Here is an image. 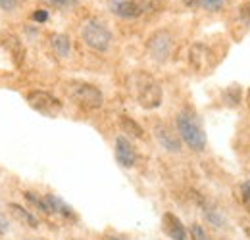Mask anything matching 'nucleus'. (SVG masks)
I'll use <instances>...</instances> for the list:
<instances>
[{
    "instance_id": "obj_1",
    "label": "nucleus",
    "mask_w": 250,
    "mask_h": 240,
    "mask_svg": "<svg viewBox=\"0 0 250 240\" xmlns=\"http://www.w3.org/2000/svg\"><path fill=\"white\" fill-rule=\"evenodd\" d=\"M175 127L181 137V140L187 144L192 152H204L206 150V133L200 125V120L192 110H181L175 118Z\"/></svg>"
},
{
    "instance_id": "obj_2",
    "label": "nucleus",
    "mask_w": 250,
    "mask_h": 240,
    "mask_svg": "<svg viewBox=\"0 0 250 240\" xmlns=\"http://www.w3.org/2000/svg\"><path fill=\"white\" fill-rule=\"evenodd\" d=\"M133 87H135V96H137V102L141 108H145V110L160 108L164 92H162L160 83L154 81L150 75H145V73L133 75Z\"/></svg>"
},
{
    "instance_id": "obj_3",
    "label": "nucleus",
    "mask_w": 250,
    "mask_h": 240,
    "mask_svg": "<svg viewBox=\"0 0 250 240\" xmlns=\"http://www.w3.org/2000/svg\"><path fill=\"white\" fill-rule=\"evenodd\" d=\"M67 96L81 108L85 110H96L104 104V94L93 83H85V81H69L65 85Z\"/></svg>"
},
{
    "instance_id": "obj_4",
    "label": "nucleus",
    "mask_w": 250,
    "mask_h": 240,
    "mask_svg": "<svg viewBox=\"0 0 250 240\" xmlns=\"http://www.w3.org/2000/svg\"><path fill=\"white\" fill-rule=\"evenodd\" d=\"M81 39L94 52H106L112 44V31L102 20L89 18L81 27Z\"/></svg>"
},
{
    "instance_id": "obj_5",
    "label": "nucleus",
    "mask_w": 250,
    "mask_h": 240,
    "mask_svg": "<svg viewBox=\"0 0 250 240\" xmlns=\"http://www.w3.org/2000/svg\"><path fill=\"white\" fill-rule=\"evenodd\" d=\"M27 104L37 114H41L44 118H56L62 112V102L54 94H50L46 90H31V92H27Z\"/></svg>"
},
{
    "instance_id": "obj_6",
    "label": "nucleus",
    "mask_w": 250,
    "mask_h": 240,
    "mask_svg": "<svg viewBox=\"0 0 250 240\" xmlns=\"http://www.w3.org/2000/svg\"><path fill=\"white\" fill-rule=\"evenodd\" d=\"M146 50L152 60L160 61V63L166 61L171 56V50H173V35L167 29L154 31L146 40Z\"/></svg>"
},
{
    "instance_id": "obj_7",
    "label": "nucleus",
    "mask_w": 250,
    "mask_h": 240,
    "mask_svg": "<svg viewBox=\"0 0 250 240\" xmlns=\"http://www.w3.org/2000/svg\"><path fill=\"white\" fill-rule=\"evenodd\" d=\"M154 137H156L158 144L166 152H171V154L181 152V137H179V133L169 129L166 123H156L154 125Z\"/></svg>"
},
{
    "instance_id": "obj_8",
    "label": "nucleus",
    "mask_w": 250,
    "mask_h": 240,
    "mask_svg": "<svg viewBox=\"0 0 250 240\" xmlns=\"http://www.w3.org/2000/svg\"><path fill=\"white\" fill-rule=\"evenodd\" d=\"M108 10L122 20H135L145 12L141 0H108Z\"/></svg>"
},
{
    "instance_id": "obj_9",
    "label": "nucleus",
    "mask_w": 250,
    "mask_h": 240,
    "mask_svg": "<svg viewBox=\"0 0 250 240\" xmlns=\"http://www.w3.org/2000/svg\"><path fill=\"white\" fill-rule=\"evenodd\" d=\"M196 204H198L200 213H202V217L206 219L208 225H212L214 229H225V227H227V217H225L218 206L212 204L208 198L196 196Z\"/></svg>"
},
{
    "instance_id": "obj_10",
    "label": "nucleus",
    "mask_w": 250,
    "mask_h": 240,
    "mask_svg": "<svg viewBox=\"0 0 250 240\" xmlns=\"http://www.w3.org/2000/svg\"><path fill=\"white\" fill-rule=\"evenodd\" d=\"M188 63L196 71H208L212 65V50L204 42H194L188 50Z\"/></svg>"
},
{
    "instance_id": "obj_11",
    "label": "nucleus",
    "mask_w": 250,
    "mask_h": 240,
    "mask_svg": "<svg viewBox=\"0 0 250 240\" xmlns=\"http://www.w3.org/2000/svg\"><path fill=\"white\" fill-rule=\"evenodd\" d=\"M162 229H164V233L171 240L188 239V231L185 229L183 221H181L175 213H171V211H166V213L162 215Z\"/></svg>"
},
{
    "instance_id": "obj_12",
    "label": "nucleus",
    "mask_w": 250,
    "mask_h": 240,
    "mask_svg": "<svg viewBox=\"0 0 250 240\" xmlns=\"http://www.w3.org/2000/svg\"><path fill=\"white\" fill-rule=\"evenodd\" d=\"M116 160H118V163L122 167H125V169H129V167H133L137 163L135 146L131 144V140L127 137H124V135L116 137Z\"/></svg>"
},
{
    "instance_id": "obj_13",
    "label": "nucleus",
    "mask_w": 250,
    "mask_h": 240,
    "mask_svg": "<svg viewBox=\"0 0 250 240\" xmlns=\"http://www.w3.org/2000/svg\"><path fill=\"white\" fill-rule=\"evenodd\" d=\"M0 42L2 46L8 50V54L12 56V60L16 65H21L23 60H25V46L21 42V39L14 33H2L0 35Z\"/></svg>"
},
{
    "instance_id": "obj_14",
    "label": "nucleus",
    "mask_w": 250,
    "mask_h": 240,
    "mask_svg": "<svg viewBox=\"0 0 250 240\" xmlns=\"http://www.w3.org/2000/svg\"><path fill=\"white\" fill-rule=\"evenodd\" d=\"M233 35L235 39H243L250 29V2H243L237 6V12L233 16Z\"/></svg>"
},
{
    "instance_id": "obj_15",
    "label": "nucleus",
    "mask_w": 250,
    "mask_h": 240,
    "mask_svg": "<svg viewBox=\"0 0 250 240\" xmlns=\"http://www.w3.org/2000/svg\"><path fill=\"white\" fill-rule=\"evenodd\" d=\"M44 202H46V208L50 213H56V215H62L65 219H77L75 217V211L71 210L62 198H58L56 194H44Z\"/></svg>"
},
{
    "instance_id": "obj_16",
    "label": "nucleus",
    "mask_w": 250,
    "mask_h": 240,
    "mask_svg": "<svg viewBox=\"0 0 250 240\" xmlns=\"http://www.w3.org/2000/svg\"><path fill=\"white\" fill-rule=\"evenodd\" d=\"M50 46H52V50L56 52V56H60V58H67L69 52H71V40H69V37L63 35V33H54V35H50Z\"/></svg>"
},
{
    "instance_id": "obj_17",
    "label": "nucleus",
    "mask_w": 250,
    "mask_h": 240,
    "mask_svg": "<svg viewBox=\"0 0 250 240\" xmlns=\"http://www.w3.org/2000/svg\"><path fill=\"white\" fill-rule=\"evenodd\" d=\"M8 210H10V213H12L21 225H27L29 229H37V227H39V219L33 215L31 211L21 208L20 204H8Z\"/></svg>"
},
{
    "instance_id": "obj_18",
    "label": "nucleus",
    "mask_w": 250,
    "mask_h": 240,
    "mask_svg": "<svg viewBox=\"0 0 250 240\" xmlns=\"http://www.w3.org/2000/svg\"><path fill=\"white\" fill-rule=\"evenodd\" d=\"M241 98H243V92H241V87L237 85H231L221 92V102L227 108H237L241 104Z\"/></svg>"
},
{
    "instance_id": "obj_19",
    "label": "nucleus",
    "mask_w": 250,
    "mask_h": 240,
    "mask_svg": "<svg viewBox=\"0 0 250 240\" xmlns=\"http://www.w3.org/2000/svg\"><path fill=\"white\" fill-rule=\"evenodd\" d=\"M120 123H122V129H124L125 133H129L131 137H135V139H143V137H145L143 127L133 120V118H129V116H122V118H120Z\"/></svg>"
},
{
    "instance_id": "obj_20",
    "label": "nucleus",
    "mask_w": 250,
    "mask_h": 240,
    "mask_svg": "<svg viewBox=\"0 0 250 240\" xmlns=\"http://www.w3.org/2000/svg\"><path fill=\"white\" fill-rule=\"evenodd\" d=\"M23 196H25V198H27V200L31 202L33 206H37V208H39V210L42 211V213H50V211H48V208H46V202H44V196L41 198V196H37L35 192H29V190H25V192H23Z\"/></svg>"
},
{
    "instance_id": "obj_21",
    "label": "nucleus",
    "mask_w": 250,
    "mask_h": 240,
    "mask_svg": "<svg viewBox=\"0 0 250 240\" xmlns=\"http://www.w3.org/2000/svg\"><path fill=\"white\" fill-rule=\"evenodd\" d=\"M239 198H241V204L250 211V179L241 182V186H239Z\"/></svg>"
},
{
    "instance_id": "obj_22",
    "label": "nucleus",
    "mask_w": 250,
    "mask_h": 240,
    "mask_svg": "<svg viewBox=\"0 0 250 240\" xmlns=\"http://www.w3.org/2000/svg\"><path fill=\"white\" fill-rule=\"evenodd\" d=\"M188 235H190V240H212L208 237V233L204 231V227L198 223H192L188 227Z\"/></svg>"
},
{
    "instance_id": "obj_23",
    "label": "nucleus",
    "mask_w": 250,
    "mask_h": 240,
    "mask_svg": "<svg viewBox=\"0 0 250 240\" xmlns=\"http://www.w3.org/2000/svg\"><path fill=\"white\" fill-rule=\"evenodd\" d=\"M42 2L50 8H56V10H67V8H73L77 4V0H42Z\"/></svg>"
},
{
    "instance_id": "obj_24",
    "label": "nucleus",
    "mask_w": 250,
    "mask_h": 240,
    "mask_svg": "<svg viewBox=\"0 0 250 240\" xmlns=\"http://www.w3.org/2000/svg\"><path fill=\"white\" fill-rule=\"evenodd\" d=\"M225 0H200V6L208 12H219L223 8Z\"/></svg>"
},
{
    "instance_id": "obj_25",
    "label": "nucleus",
    "mask_w": 250,
    "mask_h": 240,
    "mask_svg": "<svg viewBox=\"0 0 250 240\" xmlns=\"http://www.w3.org/2000/svg\"><path fill=\"white\" fill-rule=\"evenodd\" d=\"M31 18L37 23H44V21L48 20V12H46V10H37V12H33Z\"/></svg>"
},
{
    "instance_id": "obj_26",
    "label": "nucleus",
    "mask_w": 250,
    "mask_h": 240,
    "mask_svg": "<svg viewBox=\"0 0 250 240\" xmlns=\"http://www.w3.org/2000/svg\"><path fill=\"white\" fill-rule=\"evenodd\" d=\"M16 6H18V0H0V8L4 12H12Z\"/></svg>"
},
{
    "instance_id": "obj_27",
    "label": "nucleus",
    "mask_w": 250,
    "mask_h": 240,
    "mask_svg": "<svg viewBox=\"0 0 250 240\" xmlns=\"http://www.w3.org/2000/svg\"><path fill=\"white\" fill-rule=\"evenodd\" d=\"M141 4H143L145 10H150V8H156L160 4V0H141Z\"/></svg>"
},
{
    "instance_id": "obj_28",
    "label": "nucleus",
    "mask_w": 250,
    "mask_h": 240,
    "mask_svg": "<svg viewBox=\"0 0 250 240\" xmlns=\"http://www.w3.org/2000/svg\"><path fill=\"white\" fill-rule=\"evenodd\" d=\"M8 231V221L4 217H0V235H4Z\"/></svg>"
},
{
    "instance_id": "obj_29",
    "label": "nucleus",
    "mask_w": 250,
    "mask_h": 240,
    "mask_svg": "<svg viewBox=\"0 0 250 240\" xmlns=\"http://www.w3.org/2000/svg\"><path fill=\"white\" fill-rule=\"evenodd\" d=\"M183 4H185L187 8H196V6L200 4V0H183Z\"/></svg>"
},
{
    "instance_id": "obj_30",
    "label": "nucleus",
    "mask_w": 250,
    "mask_h": 240,
    "mask_svg": "<svg viewBox=\"0 0 250 240\" xmlns=\"http://www.w3.org/2000/svg\"><path fill=\"white\" fill-rule=\"evenodd\" d=\"M104 240H125L124 237H118V235H106Z\"/></svg>"
},
{
    "instance_id": "obj_31",
    "label": "nucleus",
    "mask_w": 250,
    "mask_h": 240,
    "mask_svg": "<svg viewBox=\"0 0 250 240\" xmlns=\"http://www.w3.org/2000/svg\"><path fill=\"white\" fill-rule=\"evenodd\" d=\"M247 106H249V110H250V89H249V92H247Z\"/></svg>"
},
{
    "instance_id": "obj_32",
    "label": "nucleus",
    "mask_w": 250,
    "mask_h": 240,
    "mask_svg": "<svg viewBox=\"0 0 250 240\" xmlns=\"http://www.w3.org/2000/svg\"><path fill=\"white\" fill-rule=\"evenodd\" d=\"M245 233H247V239L250 240V225L249 227H245Z\"/></svg>"
}]
</instances>
